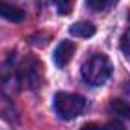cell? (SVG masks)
Wrapping results in <instances>:
<instances>
[{
  "instance_id": "10",
  "label": "cell",
  "mask_w": 130,
  "mask_h": 130,
  "mask_svg": "<svg viewBox=\"0 0 130 130\" xmlns=\"http://www.w3.org/2000/svg\"><path fill=\"white\" fill-rule=\"evenodd\" d=\"M121 48H123V52H124L126 55L130 56V29L124 33L123 38H121Z\"/></svg>"
},
{
  "instance_id": "4",
  "label": "cell",
  "mask_w": 130,
  "mask_h": 130,
  "mask_svg": "<svg viewBox=\"0 0 130 130\" xmlns=\"http://www.w3.org/2000/svg\"><path fill=\"white\" fill-rule=\"evenodd\" d=\"M74 52H76V44L73 41H68V39L62 41L56 47V50L53 53V62H55V65L58 68H64L65 65L73 59Z\"/></svg>"
},
{
  "instance_id": "6",
  "label": "cell",
  "mask_w": 130,
  "mask_h": 130,
  "mask_svg": "<svg viewBox=\"0 0 130 130\" xmlns=\"http://www.w3.org/2000/svg\"><path fill=\"white\" fill-rule=\"evenodd\" d=\"M95 26L89 21H77L70 26V33L77 38H89L95 33Z\"/></svg>"
},
{
  "instance_id": "7",
  "label": "cell",
  "mask_w": 130,
  "mask_h": 130,
  "mask_svg": "<svg viewBox=\"0 0 130 130\" xmlns=\"http://www.w3.org/2000/svg\"><path fill=\"white\" fill-rule=\"evenodd\" d=\"M109 110L120 117V118H130V103L121 98H115L109 103Z\"/></svg>"
},
{
  "instance_id": "12",
  "label": "cell",
  "mask_w": 130,
  "mask_h": 130,
  "mask_svg": "<svg viewBox=\"0 0 130 130\" xmlns=\"http://www.w3.org/2000/svg\"><path fill=\"white\" fill-rule=\"evenodd\" d=\"M80 130H104V127H101L100 124H95V123H89V124H85Z\"/></svg>"
},
{
  "instance_id": "8",
  "label": "cell",
  "mask_w": 130,
  "mask_h": 130,
  "mask_svg": "<svg viewBox=\"0 0 130 130\" xmlns=\"http://www.w3.org/2000/svg\"><path fill=\"white\" fill-rule=\"evenodd\" d=\"M73 3H74V0H55L56 9L61 15H67L73 11Z\"/></svg>"
},
{
  "instance_id": "11",
  "label": "cell",
  "mask_w": 130,
  "mask_h": 130,
  "mask_svg": "<svg viewBox=\"0 0 130 130\" xmlns=\"http://www.w3.org/2000/svg\"><path fill=\"white\" fill-rule=\"evenodd\" d=\"M104 130H126V127L120 121H110V123H107V126L104 127Z\"/></svg>"
},
{
  "instance_id": "3",
  "label": "cell",
  "mask_w": 130,
  "mask_h": 130,
  "mask_svg": "<svg viewBox=\"0 0 130 130\" xmlns=\"http://www.w3.org/2000/svg\"><path fill=\"white\" fill-rule=\"evenodd\" d=\"M17 79L26 89L38 88L42 79V62L35 56H26L17 68Z\"/></svg>"
},
{
  "instance_id": "13",
  "label": "cell",
  "mask_w": 130,
  "mask_h": 130,
  "mask_svg": "<svg viewBox=\"0 0 130 130\" xmlns=\"http://www.w3.org/2000/svg\"><path fill=\"white\" fill-rule=\"evenodd\" d=\"M129 17H130V14H129Z\"/></svg>"
},
{
  "instance_id": "5",
  "label": "cell",
  "mask_w": 130,
  "mask_h": 130,
  "mask_svg": "<svg viewBox=\"0 0 130 130\" xmlns=\"http://www.w3.org/2000/svg\"><path fill=\"white\" fill-rule=\"evenodd\" d=\"M0 18H5L11 23H21L26 18V12L21 8L0 2Z\"/></svg>"
},
{
  "instance_id": "1",
  "label": "cell",
  "mask_w": 130,
  "mask_h": 130,
  "mask_svg": "<svg viewBox=\"0 0 130 130\" xmlns=\"http://www.w3.org/2000/svg\"><path fill=\"white\" fill-rule=\"evenodd\" d=\"M112 62L106 55H94L82 65V77L91 86L103 85L112 74Z\"/></svg>"
},
{
  "instance_id": "2",
  "label": "cell",
  "mask_w": 130,
  "mask_h": 130,
  "mask_svg": "<svg viewBox=\"0 0 130 130\" xmlns=\"http://www.w3.org/2000/svg\"><path fill=\"white\" fill-rule=\"evenodd\" d=\"M55 110L62 120H73L79 117L86 106L85 98L79 94H71V92H58L55 95Z\"/></svg>"
},
{
  "instance_id": "9",
  "label": "cell",
  "mask_w": 130,
  "mask_h": 130,
  "mask_svg": "<svg viewBox=\"0 0 130 130\" xmlns=\"http://www.w3.org/2000/svg\"><path fill=\"white\" fill-rule=\"evenodd\" d=\"M110 2H112V0H86L88 6L92 8L94 11H103V9H106V6H107Z\"/></svg>"
}]
</instances>
